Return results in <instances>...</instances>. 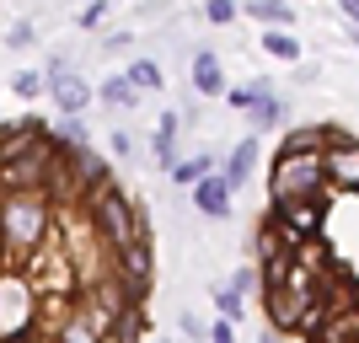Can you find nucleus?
Returning a JSON list of instances; mask_svg holds the SVG:
<instances>
[{"mask_svg": "<svg viewBox=\"0 0 359 343\" xmlns=\"http://www.w3.org/2000/svg\"><path fill=\"white\" fill-rule=\"evenodd\" d=\"M32 38H38V27H32V22H16V27L6 32V48H32Z\"/></svg>", "mask_w": 359, "mask_h": 343, "instance_id": "nucleus-24", "label": "nucleus"}, {"mask_svg": "<svg viewBox=\"0 0 359 343\" xmlns=\"http://www.w3.org/2000/svg\"><path fill=\"white\" fill-rule=\"evenodd\" d=\"M102 48H107V54H129V48H135V32H113Z\"/></svg>", "mask_w": 359, "mask_h": 343, "instance_id": "nucleus-27", "label": "nucleus"}, {"mask_svg": "<svg viewBox=\"0 0 359 343\" xmlns=\"http://www.w3.org/2000/svg\"><path fill=\"white\" fill-rule=\"evenodd\" d=\"M354 48H359V27H354Z\"/></svg>", "mask_w": 359, "mask_h": 343, "instance_id": "nucleus-33", "label": "nucleus"}, {"mask_svg": "<svg viewBox=\"0 0 359 343\" xmlns=\"http://www.w3.org/2000/svg\"><path fill=\"white\" fill-rule=\"evenodd\" d=\"M97 102H107V107H135L140 91H135L129 75H107V81H97Z\"/></svg>", "mask_w": 359, "mask_h": 343, "instance_id": "nucleus-15", "label": "nucleus"}, {"mask_svg": "<svg viewBox=\"0 0 359 343\" xmlns=\"http://www.w3.org/2000/svg\"><path fill=\"white\" fill-rule=\"evenodd\" d=\"M322 166H327L332 194H359V140L338 123H327V145H322Z\"/></svg>", "mask_w": 359, "mask_h": 343, "instance_id": "nucleus-4", "label": "nucleus"}, {"mask_svg": "<svg viewBox=\"0 0 359 343\" xmlns=\"http://www.w3.org/2000/svg\"><path fill=\"white\" fill-rule=\"evenodd\" d=\"M311 343H332V338H322V332H316V338H311Z\"/></svg>", "mask_w": 359, "mask_h": 343, "instance_id": "nucleus-32", "label": "nucleus"}, {"mask_svg": "<svg viewBox=\"0 0 359 343\" xmlns=\"http://www.w3.org/2000/svg\"><path fill=\"white\" fill-rule=\"evenodd\" d=\"M150 343H166V338H150Z\"/></svg>", "mask_w": 359, "mask_h": 343, "instance_id": "nucleus-34", "label": "nucleus"}, {"mask_svg": "<svg viewBox=\"0 0 359 343\" xmlns=\"http://www.w3.org/2000/svg\"><path fill=\"white\" fill-rule=\"evenodd\" d=\"M81 209L91 215V225H97V236H102V247H107V253H118V247H135V241H150L145 215H140V209L118 194V182L97 188V194H91Z\"/></svg>", "mask_w": 359, "mask_h": 343, "instance_id": "nucleus-2", "label": "nucleus"}, {"mask_svg": "<svg viewBox=\"0 0 359 343\" xmlns=\"http://www.w3.org/2000/svg\"><path fill=\"white\" fill-rule=\"evenodd\" d=\"M327 145V123H300L279 135V156H295V150H322Z\"/></svg>", "mask_w": 359, "mask_h": 343, "instance_id": "nucleus-13", "label": "nucleus"}, {"mask_svg": "<svg viewBox=\"0 0 359 343\" xmlns=\"http://www.w3.org/2000/svg\"><path fill=\"white\" fill-rule=\"evenodd\" d=\"M257 343H279V328H269V332H263V338H257Z\"/></svg>", "mask_w": 359, "mask_h": 343, "instance_id": "nucleus-30", "label": "nucleus"}, {"mask_svg": "<svg viewBox=\"0 0 359 343\" xmlns=\"http://www.w3.org/2000/svg\"><path fill=\"white\" fill-rule=\"evenodd\" d=\"M177 135H182V113H166V119L156 123V135H150V156H156V166L177 161Z\"/></svg>", "mask_w": 359, "mask_h": 343, "instance_id": "nucleus-11", "label": "nucleus"}, {"mask_svg": "<svg viewBox=\"0 0 359 343\" xmlns=\"http://www.w3.org/2000/svg\"><path fill=\"white\" fill-rule=\"evenodd\" d=\"M123 75L135 81L140 97H145V91H161V86H166V75H161V65H156V60H129V70H123Z\"/></svg>", "mask_w": 359, "mask_h": 343, "instance_id": "nucleus-18", "label": "nucleus"}, {"mask_svg": "<svg viewBox=\"0 0 359 343\" xmlns=\"http://www.w3.org/2000/svg\"><path fill=\"white\" fill-rule=\"evenodd\" d=\"M107 16V0H91V6H81V27H102Z\"/></svg>", "mask_w": 359, "mask_h": 343, "instance_id": "nucleus-25", "label": "nucleus"}, {"mask_svg": "<svg viewBox=\"0 0 359 343\" xmlns=\"http://www.w3.org/2000/svg\"><path fill=\"white\" fill-rule=\"evenodd\" d=\"M215 311H220L225 322H241V290H236L231 279L215 284Z\"/></svg>", "mask_w": 359, "mask_h": 343, "instance_id": "nucleus-19", "label": "nucleus"}, {"mask_svg": "<svg viewBox=\"0 0 359 343\" xmlns=\"http://www.w3.org/2000/svg\"><path fill=\"white\" fill-rule=\"evenodd\" d=\"M54 140H60L65 150H86V145H91L86 119H81V113H60V123H54Z\"/></svg>", "mask_w": 359, "mask_h": 343, "instance_id": "nucleus-17", "label": "nucleus"}, {"mask_svg": "<svg viewBox=\"0 0 359 343\" xmlns=\"http://www.w3.org/2000/svg\"><path fill=\"white\" fill-rule=\"evenodd\" d=\"M257 156H263V150H257V135H247V140H236V145H231V156H225L220 161V177L231 182V188H247V182H252V172H257Z\"/></svg>", "mask_w": 359, "mask_h": 343, "instance_id": "nucleus-9", "label": "nucleus"}, {"mask_svg": "<svg viewBox=\"0 0 359 343\" xmlns=\"http://www.w3.org/2000/svg\"><path fill=\"white\" fill-rule=\"evenodd\" d=\"M252 119V129H285V119H290V102L279 97L273 86H263V97H257V107L247 113Z\"/></svg>", "mask_w": 359, "mask_h": 343, "instance_id": "nucleus-12", "label": "nucleus"}, {"mask_svg": "<svg viewBox=\"0 0 359 343\" xmlns=\"http://www.w3.org/2000/svg\"><path fill=\"white\" fill-rule=\"evenodd\" d=\"M311 194H332L327 188V166H322V150L279 156L273 172H269V199L273 204H290V199H311Z\"/></svg>", "mask_w": 359, "mask_h": 343, "instance_id": "nucleus-3", "label": "nucleus"}, {"mask_svg": "<svg viewBox=\"0 0 359 343\" xmlns=\"http://www.w3.org/2000/svg\"><path fill=\"white\" fill-rule=\"evenodd\" d=\"M6 86H11L22 102H32V97H43V91H48V86H43V70H16Z\"/></svg>", "mask_w": 359, "mask_h": 343, "instance_id": "nucleus-20", "label": "nucleus"}, {"mask_svg": "<svg viewBox=\"0 0 359 343\" xmlns=\"http://www.w3.org/2000/svg\"><path fill=\"white\" fill-rule=\"evenodd\" d=\"M188 86L194 97H225V65L215 48H194V60H188Z\"/></svg>", "mask_w": 359, "mask_h": 343, "instance_id": "nucleus-7", "label": "nucleus"}, {"mask_svg": "<svg viewBox=\"0 0 359 343\" xmlns=\"http://www.w3.org/2000/svg\"><path fill=\"white\" fill-rule=\"evenodd\" d=\"M263 86H269V81H247V86H225V102L236 107V113H252V107H257V97H263Z\"/></svg>", "mask_w": 359, "mask_h": 343, "instance_id": "nucleus-21", "label": "nucleus"}, {"mask_svg": "<svg viewBox=\"0 0 359 343\" xmlns=\"http://www.w3.org/2000/svg\"><path fill=\"white\" fill-rule=\"evenodd\" d=\"M107 145H113V156H129V150H135V140L123 135V129H113V135H107Z\"/></svg>", "mask_w": 359, "mask_h": 343, "instance_id": "nucleus-28", "label": "nucleus"}, {"mask_svg": "<svg viewBox=\"0 0 359 343\" xmlns=\"http://www.w3.org/2000/svg\"><path fill=\"white\" fill-rule=\"evenodd\" d=\"M43 86H48V97H54V107H60V113H86L91 97H97V86H86V81L70 70V60H65V54H54V60L43 65Z\"/></svg>", "mask_w": 359, "mask_h": 343, "instance_id": "nucleus-6", "label": "nucleus"}, {"mask_svg": "<svg viewBox=\"0 0 359 343\" xmlns=\"http://www.w3.org/2000/svg\"><path fill=\"white\" fill-rule=\"evenodd\" d=\"M263 54L279 60V65H295L300 60V38L290 27H269V32H263Z\"/></svg>", "mask_w": 359, "mask_h": 343, "instance_id": "nucleus-14", "label": "nucleus"}, {"mask_svg": "<svg viewBox=\"0 0 359 343\" xmlns=\"http://www.w3.org/2000/svg\"><path fill=\"white\" fill-rule=\"evenodd\" d=\"M177 332L188 343H210V328H204V316H194V311H177Z\"/></svg>", "mask_w": 359, "mask_h": 343, "instance_id": "nucleus-22", "label": "nucleus"}, {"mask_svg": "<svg viewBox=\"0 0 359 343\" xmlns=\"http://www.w3.org/2000/svg\"><path fill=\"white\" fill-rule=\"evenodd\" d=\"M338 6H344V16H348V22L359 27V0H338Z\"/></svg>", "mask_w": 359, "mask_h": 343, "instance_id": "nucleus-29", "label": "nucleus"}, {"mask_svg": "<svg viewBox=\"0 0 359 343\" xmlns=\"http://www.w3.org/2000/svg\"><path fill=\"white\" fill-rule=\"evenodd\" d=\"M220 166V156L215 150H194V156H177V161L166 166V177H172V188H194V182H204Z\"/></svg>", "mask_w": 359, "mask_h": 343, "instance_id": "nucleus-10", "label": "nucleus"}, {"mask_svg": "<svg viewBox=\"0 0 359 343\" xmlns=\"http://www.w3.org/2000/svg\"><path fill=\"white\" fill-rule=\"evenodd\" d=\"M247 16H257L263 27H290V22H295V6H290V0H247Z\"/></svg>", "mask_w": 359, "mask_h": 343, "instance_id": "nucleus-16", "label": "nucleus"}, {"mask_svg": "<svg viewBox=\"0 0 359 343\" xmlns=\"http://www.w3.org/2000/svg\"><path fill=\"white\" fill-rule=\"evenodd\" d=\"M236 11H241L236 0H204V16H210L215 27H231V22H236Z\"/></svg>", "mask_w": 359, "mask_h": 343, "instance_id": "nucleus-23", "label": "nucleus"}, {"mask_svg": "<svg viewBox=\"0 0 359 343\" xmlns=\"http://www.w3.org/2000/svg\"><path fill=\"white\" fill-rule=\"evenodd\" d=\"M210 343H236V322H225V316H220V322L210 328Z\"/></svg>", "mask_w": 359, "mask_h": 343, "instance_id": "nucleus-26", "label": "nucleus"}, {"mask_svg": "<svg viewBox=\"0 0 359 343\" xmlns=\"http://www.w3.org/2000/svg\"><path fill=\"white\" fill-rule=\"evenodd\" d=\"M231 204H236V188H231L220 172H210L204 182H194V209L204 215V220H225Z\"/></svg>", "mask_w": 359, "mask_h": 343, "instance_id": "nucleus-8", "label": "nucleus"}, {"mask_svg": "<svg viewBox=\"0 0 359 343\" xmlns=\"http://www.w3.org/2000/svg\"><path fill=\"white\" fill-rule=\"evenodd\" d=\"M327 220V194H311V199H290V204H273V225L290 247H306V241L322 231Z\"/></svg>", "mask_w": 359, "mask_h": 343, "instance_id": "nucleus-5", "label": "nucleus"}, {"mask_svg": "<svg viewBox=\"0 0 359 343\" xmlns=\"http://www.w3.org/2000/svg\"><path fill=\"white\" fill-rule=\"evenodd\" d=\"M0 194H6V188H0ZM0 269H6V247H0Z\"/></svg>", "mask_w": 359, "mask_h": 343, "instance_id": "nucleus-31", "label": "nucleus"}, {"mask_svg": "<svg viewBox=\"0 0 359 343\" xmlns=\"http://www.w3.org/2000/svg\"><path fill=\"white\" fill-rule=\"evenodd\" d=\"M60 220V204L48 188H6L0 194V247L6 269H27V257L43 247V236Z\"/></svg>", "mask_w": 359, "mask_h": 343, "instance_id": "nucleus-1", "label": "nucleus"}]
</instances>
